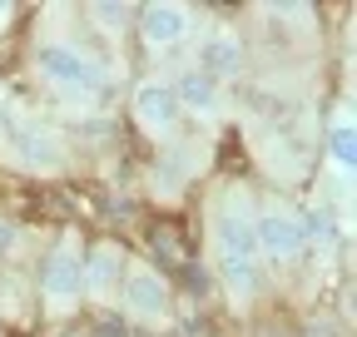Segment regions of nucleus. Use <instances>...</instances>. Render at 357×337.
I'll return each instance as SVG.
<instances>
[{
    "label": "nucleus",
    "mask_w": 357,
    "mask_h": 337,
    "mask_svg": "<svg viewBox=\"0 0 357 337\" xmlns=\"http://www.w3.org/2000/svg\"><path fill=\"white\" fill-rule=\"evenodd\" d=\"M328 154H333V164H342V168H352V164H357V130H352L347 119L328 130Z\"/></svg>",
    "instance_id": "9b49d317"
},
{
    "label": "nucleus",
    "mask_w": 357,
    "mask_h": 337,
    "mask_svg": "<svg viewBox=\"0 0 357 337\" xmlns=\"http://www.w3.org/2000/svg\"><path fill=\"white\" fill-rule=\"evenodd\" d=\"M0 337H10V327H6V322H0Z\"/></svg>",
    "instance_id": "dca6fc26"
},
{
    "label": "nucleus",
    "mask_w": 357,
    "mask_h": 337,
    "mask_svg": "<svg viewBox=\"0 0 357 337\" xmlns=\"http://www.w3.org/2000/svg\"><path fill=\"white\" fill-rule=\"evenodd\" d=\"M0 139H6L30 168H50V164H60V144H55V134H45L30 114H20V109L6 104V100H0Z\"/></svg>",
    "instance_id": "f03ea898"
},
{
    "label": "nucleus",
    "mask_w": 357,
    "mask_h": 337,
    "mask_svg": "<svg viewBox=\"0 0 357 337\" xmlns=\"http://www.w3.org/2000/svg\"><path fill=\"white\" fill-rule=\"evenodd\" d=\"M40 283H45V292H50V298H60V303H70L75 292H79V263L70 258V253H50V258H45V273H40Z\"/></svg>",
    "instance_id": "39448f33"
},
{
    "label": "nucleus",
    "mask_w": 357,
    "mask_h": 337,
    "mask_svg": "<svg viewBox=\"0 0 357 337\" xmlns=\"http://www.w3.org/2000/svg\"><path fill=\"white\" fill-rule=\"evenodd\" d=\"M149 248L159 253L164 263H184V258H189V243H184V228H178L174 219H154V224H149Z\"/></svg>",
    "instance_id": "1a4fd4ad"
},
{
    "label": "nucleus",
    "mask_w": 357,
    "mask_h": 337,
    "mask_svg": "<svg viewBox=\"0 0 357 337\" xmlns=\"http://www.w3.org/2000/svg\"><path fill=\"white\" fill-rule=\"evenodd\" d=\"M35 65H40V75L50 84H60V90H100V70L75 45H40Z\"/></svg>",
    "instance_id": "7ed1b4c3"
},
{
    "label": "nucleus",
    "mask_w": 357,
    "mask_h": 337,
    "mask_svg": "<svg viewBox=\"0 0 357 337\" xmlns=\"http://www.w3.org/2000/svg\"><path fill=\"white\" fill-rule=\"evenodd\" d=\"M253 233H258V248H268L273 258H298L307 248V228L298 219H288V214H263L253 224Z\"/></svg>",
    "instance_id": "20e7f679"
},
{
    "label": "nucleus",
    "mask_w": 357,
    "mask_h": 337,
    "mask_svg": "<svg viewBox=\"0 0 357 337\" xmlns=\"http://www.w3.org/2000/svg\"><path fill=\"white\" fill-rule=\"evenodd\" d=\"M213 233H218V268L229 278V288L253 292V283H258V233H253V224L243 214H218Z\"/></svg>",
    "instance_id": "f257e3e1"
},
{
    "label": "nucleus",
    "mask_w": 357,
    "mask_h": 337,
    "mask_svg": "<svg viewBox=\"0 0 357 337\" xmlns=\"http://www.w3.org/2000/svg\"><path fill=\"white\" fill-rule=\"evenodd\" d=\"M307 337H337V327H333V322H312Z\"/></svg>",
    "instance_id": "4468645a"
},
{
    "label": "nucleus",
    "mask_w": 357,
    "mask_h": 337,
    "mask_svg": "<svg viewBox=\"0 0 357 337\" xmlns=\"http://www.w3.org/2000/svg\"><path fill=\"white\" fill-rule=\"evenodd\" d=\"M124 298H129V308H139V313H164L169 308V288L154 273H134L124 283Z\"/></svg>",
    "instance_id": "6e6552de"
},
{
    "label": "nucleus",
    "mask_w": 357,
    "mask_h": 337,
    "mask_svg": "<svg viewBox=\"0 0 357 337\" xmlns=\"http://www.w3.org/2000/svg\"><path fill=\"white\" fill-rule=\"evenodd\" d=\"M10 238H15V233H10V224H0V253L10 248Z\"/></svg>",
    "instance_id": "2eb2a0df"
},
{
    "label": "nucleus",
    "mask_w": 357,
    "mask_h": 337,
    "mask_svg": "<svg viewBox=\"0 0 357 337\" xmlns=\"http://www.w3.org/2000/svg\"><path fill=\"white\" fill-rule=\"evenodd\" d=\"M109 273H114V253H95V258H89V283L105 288V283H109Z\"/></svg>",
    "instance_id": "ddd939ff"
},
{
    "label": "nucleus",
    "mask_w": 357,
    "mask_h": 337,
    "mask_svg": "<svg viewBox=\"0 0 357 337\" xmlns=\"http://www.w3.org/2000/svg\"><path fill=\"white\" fill-rule=\"evenodd\" d=\"M134 109L144 114V124L164 130V124H174V114H178V100H174V90H164V84H144V90L134 95Z\"/></svg>",
    "instance_id": "0eeeda50"
},
{
    "label": "nucleus",
    "mask_w": 357,
    "mask_h": 337,
    "mask_svg": "<svg viewBox=\"0 0 357 337\" xmlns=\"http://www.w3.org/2000/svg\"><path fill=\"white\" fill-rule=\"evenodd\" d=\"M238 65H243V55H238V45H234L229 35H213L208 45H204V70L208 75H238Z\"/></svg>",
    "instance_id": "9d476101"
},
{
    "label": "nucleus",
    "mask_w": 357,
    "mask_h": 337,
    "mask_svg": "<svg viewBox=\"0 0 357 337\" xmlns=\"http://www.w3.org/2000/svg\"><path fill=\"white\" fill-rule=\"evenodd\" d=\"M174 100L178 104H194V109H208L213 104V84L204 75H184V79H178V90H174Z\"/></svg>",
    "instance_id": "f8f14e48"
},
{
    "label": "nucleus",
    "mask_w": 357,
    "mask_h": 337,
    "mask_svg": "<svg viewBox=\"0 0 357 337\" xmlns=\"http://www.w3.org/2000/svg\"><path fill=\"white\" fill-rule=\"evenodd\" d=\"M189 15L178 6H144V35L154 40V45H174L178 35H184Z\"/></svg>",
    "instance_id": "423d86ee"
}]
</instances>
